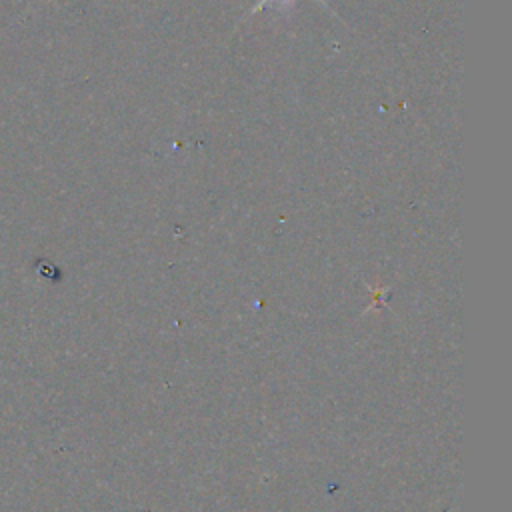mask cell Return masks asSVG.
<instances>
[{"label": "cell", "instance_id": "6da1fadb", "mask_svg": "<svg viewBox=\"0 0 512 512\" xmlns=\"http://www.w3.org/2000/svg\"><path fill=\"white\" fill-rule=\"evenodd\" d=\"M270 2H278V6H280V10H288V8H292V4H294V0H258L252 8H250V12L248 14H256V12H260L266 4H270ZM318 2H322L326 8H328V4L324 2V0H318Z\"/></svg>", "mask_w": 512, "mask_h": 512}]
</instances>
